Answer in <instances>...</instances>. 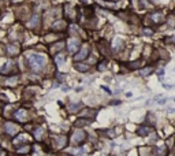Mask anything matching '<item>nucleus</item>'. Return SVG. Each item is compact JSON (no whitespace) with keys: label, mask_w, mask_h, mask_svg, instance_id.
<instances>
[{"label":"nucleus","mask_w":175,"mask_h":156,"mask_svg":"<svg viewBox=\"0 0 175 156\" xmlns=\"http://www.w3.org/2000/svg\"><path fill=\"white\" fill-rule=\"evenodd\" d=\"M26 59H27V63L32 67V70H34V71L42 70L44 66L47 65V62H48L47 56L44 53H39V52H27Z\"/></svg>","instance_id":"1"},{"label":"nucleus","mask_w":175,"mask_h":156,"mask_svg":"<svg viewBox=\"0 0 175 156\" xmlns=\"http://www.w3.org/2000/svg\"><path fill=\"white\" fill-rule=\"evenodd\" d=\"M89 138V133L85 129H79V127H74L71 131V136L68 137V143L71 144V146H81L85 145Z\"/></svg>","instance_id":"2"},{"label":"nucleus","mask_w":175,"mask_h":156,"mask_svg":"<svg viewBox=\"0 0 175 156\" xmlns=\"http://www.w3.org/2000/svg\"><path fill=\"white\" fill-rule=\"evenodd\" d=\"M92 53V47L89 42H82L81 48L78 49L77 53H74L73 59H74V62H85Z\"/></svg>","instance_id":"3"},{"label":"nucleus","mask_w":175,"mask_h":156,"mask_svg":"<svg viewBox=\"0 0 175 156\" xmlns=\"http://www.w3.org/2000/svg\"><path fill=\"white\" fill-rule=\"evenodd\" d=\"M145 65H146V60L144 58L131 59V60H129V62H126V63L120 62V66H123L127 71H138V70H141Z\"/></svg>","instance_id":"4"},{"label":"nucleus","mask_w":175,"mask_h":156,"mask_svg":"<svg viewBox=\"0 0 175 156\" xmlns=\"http://www.w3.org/2000/svg\"><path fill=\"white\" fill-rule=\"evenodd\" d=\"M96 48H97L99 53H100L103 58L110 59L112 55V51H111V44L107 40H100V41L96 42Z\"/></svg>","instance_id":"5"},{"label":"nucleus","mask_w":175,"mask_h":156,"mask_svg":"<svg viewBox=\"0 0 175 156\" xmlns=\"http://www.w3.org/2000/svg\"><path fill=\"white\" fill-rule=\"evenodd\" d=\"M152 133H155V127L144 123V122L142 123H139V125H137V127H136V134L138 137H142V138H148Z\"/></svg>","instance_id":"6"},{"label":"nucleus","mask_w":175,"mask_h":156,"mask_svg":"<svg viewBox=\"0 0 175 156\" xmlns=\"http://www.w3.org/2000/svg\"><path fill=\"white\" fill-rule=\"evenodd\" d=\"M81 45H82V41H81V39L79 37H70V39H67V42H66V47H67V51H68V53H77L78 52V49L81 48Z\"/></svg>","instance_id":"7"},{"label":"nucleus","mask_w":175,"mask_h":156,"mask_svg":"<svg viewBox=\"0 0 175 156\" xmlns=\"http://www.w3.org/2000/svg\"><path fill=\"white\" fill-rule=\"evenodd\" d=\"M99 114V110H96V108L93 107H84L79 112H78V117L81 118H86V119L92 120L93 122L94 119H96V117H97Z\"/></svg>","instance_id":"8"},{"label":"nucleus","mask_w":175,"mask_h":156,"mask_svg":"<svg viewBox=\"0 0 175 156\" xmlns=\"http://www.w3.org/2000/svg\"><path fill=\"white\" fill-rule=\"evenodd\" d=\"M123 48H125V40L120 39V37H115V39L112 40V44H111L112 55H118Z\"/></svg>","instance_id":"9"},{"label":"nucleus","mask_w":175,"mask_h":156,"mask_svg":"<svg viewBox=\"0 0 175 156\" xmlns=\"http://www.w3.org/2000/svg\"><path fill=\"white\" fill-rule=\"evenodd\" d=\"M149 18H151V22L156 26L165 22V15L163 11H153V13L149 14Z\"/></svg>","instance_id":"10"},{"label":"nucleus","mask_w":175,"mask_h":156,"mask_svg":"<svg viewBox=\"0 0 175 156\" xmlns=\"http://www.w3.org/2000/svg\"><path fill=\"white\" fill-rule=\"evenodd\" d=\"M53 143H55V146L58 149H65L68 144V136L67 134H58L53 138Z\"/></svg>","instance_id":"11"},{"label":"nucleus","mask_w":175,"mask_h":156,"mask_svg":"<svg viewBox=\"0 0 175 156\" xmlns=\"http://www.w3.org/2000/svg\"><path fill=\"white\" fill-rule=\"evenodd\" d=\"M90 63H88L86 60L85 62H74V70L78 73H81V74H88V73L90 71Z\"/></svg>","instance_id":"12"},{"label":"nucleus","mask_w":175,"mask_h":156,"mask_svg":"<svg viewBox=\"0 0 175 156\" xmlns=\"http://www.w3.org/2000/svg\"><path fill=\"white\" fill-rule=\"evenodd\" d=\"M94 66H96V71L97 73H105L108 70V66H110V59L107 58L99 59L97 62L94 63Z\"/></svg>","instance_id":"13"},{"label":"nucleus","mask_w":175,"mask_h":156,"mask_svg":"<svg viewBox=\"0 0 175 156\" xmlns=\"http://www.w3.org/2000/svg\"><path fill=\"white\" fill-rule=\"evenodd\" d=\"M155 71H156L155 65H145L141 70H138V74L141 75L142 78H148L149 75H152Z\"/></svg>","instance_id":"14"},{"label":"nucleus","mask_w":175,"mask_h":156,"mask_svg":"<svg viewBox=\"0 0 175 156\" xmlns=\"http://www.w3.org/2000/svg\"><path fill=\"white\" fill-rule=\"evenodd\" d=\"M84 107H85V104L82 101H70L68 103V111L71 114H78Z\"/></svg>","instance_id":"15"},{"label":"nucleus","mask_w":175,"mask_h":156,"mask_svg":"<svg viewBox=\"0 0 175 156\" xmlns=\"http://www.w3.org/2000/svg\"><path fill=\"white\" fill-rule=\"evenodd\" d=\"M93 123L92 120L86 119V118H81V117H78L77 119L74 120V127H79V129H85V127H89L90 125Z\"/></svg>","instance_id":"16"},{"label":"nucleus","mask_w":175,"mask_h":156,"mask_svg":"<svg viewBox=\"0 0 175 156\" xmlns=\"http://www.w3.org/2000/svg\"><path fill=\"white\" fill-rule=\"evenodd\" d=\"M67 153H70L71 156H82L85 152H86V148L85 145H81V146H71L66 151Z\"/></svg>","instance_id":"17"},{"label":"nucleus","mask_w":175,"mask_h":156,"mask_svg":"<svg viewBox=\"0 0 175 156\" xmlns=\"http://www.w3.org/2000/svg\"><path fill=\"white\" fill-rule=\"evenodd\" d=\"M53 60H55V65L58 66V67H62L66 63V55L63 52H59V53L55 55V59H53Z\"/></svg>","instance_id":"18"},{"label":"nucleus","mask_w":175,"mask_h":156,"mask_svg":"<svg viewBox=\"0 0 175 156\" xmlns=\"http://www.w3.org/2000/svg\"><path fill=\"white\" fill-rule=\"evenodd\" d=\"M18 130H19V127L16 126L15 123H11V122H7L6 123V131L8 134H15Z\"/></svg>","instance_id":"19"},{"label":"nucleus","mask_w":175,"mask_h":156,"mask_svg":"<svg viewBox=\"0 0 175 156\" xmlns=\"http://www.w3.org/2000/svg\"><path fill=\"white\" fill-rule=\"evenodd\" d=\"M65 13H66V16H67V18L74 19V18H75V13H77V11H75L74 7H71L70 4H67V6L65 7Z\"/></svg>","instance_id":"20"},{"label":"nucleus","mask_w":175,"mask_h":156,"mask_svg":"<svg viewBox=\"0 0 175 156\" xmlns=\"http://www.w3.org/2000/svg\"><path fill=\"white\" fill-rule=\"evenodd\" d=\"M165 25L168 26V27H171V29H174L175 27V14H170V15L165 16Z\"/></svg>","instance_id":"21"},{"label":"nucleus","mask_w":175,"mask_h":156,"mask_svg":"<svg viewBox=\"0 0 175 156\" xmlns=\"http://www.w3.org/2000/svg\"><path fill=\"white\" fill-rule=\"evenodd\" d=\"M15 118L18 120H21V122H25L26 119H27V112H26L25 110H19L15 112Z\"/></svg>","instance_id":"22"},{"label":"nucleus","mask_w":175,"mask_h":156,"mask_svg":"<svg viewBox=\"0 0 175 156\" xmlns=\"http://www.w3.org/2000/svg\"><path fill=\"white\" fill-rule=\"evenodd\" d=\"M66 26H67V23H66L65 21L59 19V21H56V22H53V25H52V29H55V30H62V29H65Z\"/></svg>","instance_id":"23"},{"label":"nucleus","mask_w":175,"mask_h":156,"mask_svg":"<svg viewBox=\"0 0 175 156\" xmlns=\"http://www.w3.org/2000/svg\"><path fill=\"white\" fill-rule=\"evenodd\" d=\"M65 45H66V44L63 41L56 42V44H53V47H52V52H53V53H59V52L63 49V47H65Z\"/></svg>","instance_id":"24"},{"label":"nucleus","mask_w":175,"mask_h":156,"mask_svg":"<svg viewBox=\"0 0 175 156\" xmlns=\"http://www.w3.org/2000/svg\"><path fill=\"white\" fill-rule=\"evenodd\" d=\"M141 33H142V36H146V37H151L155 34V30L152 29V27H148V26H145V27H142L141 29Z\"/></svg>","instance_id":"25"},{"label":"nucleus","mask_w":175,"mask_h":156,"mask_svg":"<svg viewBox=\"0 0 175 156\" xmlns=\"http://www.w3.org/2000/svg\"><path fill=\"white\" fill-rule=\"evenodd\" d=\"M42 134H44V127H37V129L34 130V138H36V140H41Z\"/></svg>","instance_id":"26"},{"label":"nucleus","mask_w":175,"mask_h":156,"mask_svg":"<svg viewBox=\"0 0 175 156\" xmlns=\"http://www.w3.org/2000/svg\"><path fill=\"white\" fill-rule=\"evenodd\" d=\"M153 100H155L157 104H160V105H164V104L167 103V100H168V99L164 97V96H156V97L153 99Z\"/></svg>","instance_id":"27"},{"label":"nucleus","mask_w":175,"mask_h":156,"mask_svg":"<svg viewBox=\"0 0 175 156\" xmlns=\"http://www.w3.org/2000/svg\"><path fill=\"white\" fill-rule=\"evenodd\" d=\"M39 22H40V16L39 15H34L32 18V21L29 22V26H30V27H34V26L39 25Z\"/></svg>","instance_id":"28"},{"label":"nucleus","mask_w":175,"mask_h":156,"mask_svg":"<svg viewBox=\"0 0 175 156\" xmlns=\"http://www.w3.org/2000/svg\"><path fill=\"white\" fill-rule=\"evenodd\" d=\"M25 140H29V136L27 134H21L19 137H16L15 140H14V144H19L21 141H25Z\"/></svg>","instance_id":"29"},{"label":"nucleus","mask_w":175,"mask_h":156,"mask_svg":"<svg viewBox=\"0 0 175 156\" xmlns=\"http://www.w3.org/2000/svg\"><path fill=\"white\" fill-rule=\"evenodd\" d=\"M100 89L101 91H104V93L105 94H110V96H112L113 94V92L111 91V88L110 86H107V85H100Z\"/></svg>","instance_id":"30"},{"label":"nucleus","mask_w":175,"mask_h":156,"mask_svg":"<svg viewBox=\"0 0 175 156\" xmlns=\"http://www.w3.org/2000/svg\"><path fill=\"white\" fill-rule=\"evenodd\" d=\"M108 105H113V107H116V105H122V101H120L119 99H115V100L108 101Z\"/></svg>","instance_id":"31"},{"label":"nucleus","mask_w":175,"mask_h":156,"mask_svg":"<svg viewBox=\"0 0 175 156\" xmlns=\"http://www.w3.org/2000/svg\"><path fill=\"white\" fill-rule=\"evenodd\" d=\"M139 6L142 7V8H149L151 3L148 1V0H139Z\"/></svg>","instance_id":"32"},{"label":"nucleus","mask_w":175,"mask_h":156,"mask_svg":"<svg viewBox=\"0 0 175 156\" xmlns=\"http://www.w3.org/2000/svg\"><path fill=\"white\" fill-rule=\"evenodd\" d=\"M19 51V48H18V45H10L8 47V52H10V53H16V52Z\"/></svg>","instance_id":"33"},{"label":"nucleus","mask_w":175,"mask_h":156,"mask_svg":"<svg viewBox=\"0 0 175 156\" xmlns=\"http://www.w3.org/2000/svg\"><path fill=\"white\" fill-rule=\"evenodd\" d=\"M155 73H156V75H157V77H159V78H162L163 75L165 74V70H164V67H160L159 70H156Z\"/></svg>","instance_id":"34"},{"label":"nucleus","mask_w":175,"mask_h":156,"mask_svg":"<svg viewBox=\"0 0 175 156\" xmlns=\"http://www.w3.org/2000/svg\"><path fill=\"white\" fill-rule=\"evenodd\" d=\"M16 82H18V78H16V77H13V78H10V79H8L6 84H7V85H16Z\"/></svg>","instance_id":"35"},{"label":"nucleus","mask_w":175,"mask_h":156,"mask_svg":"<svg viewBox=\"0 0 175 156\" xmlns=\"http://www.w3.org/2000/svg\"><path fill=\"white\" fill-rule=\"evenodd\" d=\"M11 66H13V62H8L6 66H4L3 68H1V71H8V70H10V67H11Z\"/></svg>","instance_id":"36"},{"label":"nucleus","mask_w":175,"mask_h":156,"mask_svg":"<svg viewBox=\"0 0 175 156\" xmlns=\"http://www.w3.org/2000/svg\"><path fill=\"white\" fill-rule=\"evenodd\" d=\"M70 89H71V88H70V85H65V84L62 85V91L63 92H68Z\"/></svg>","instance_id":"37"},{"label":"nucleus","mask_w":175,"mask_h":156,"mask_svg":"<svg viewBox=\"0 0 175 156\" xmlns=\"http://www.w3.org/2000/svg\"><path fill=\"white\" fill-rule=\"evenodd\" d=\"M27 151H29V146L26 145V146H23V148H21V149H18V152L22 153V152H27Z\"/></svg>","instance_id":"38"},{"label":"nucleus","mask_w":175,"mask_h":156,"mask_svg":"<svg viewBox=\"0 0 175 156\" xmlns=\"http://www.w3.org/2000/svg\"><path fill=\"white\" fill-rule=\"evenodd\" d=\"M148 1H149L151 4H157L160 1V0H148Z\"/></svg>","instance_id":"39"},{"label":"nucleus","mask_w":175,"mask_h":156,"mask_svg":"<svg viewBox=\"0 0 175 156\" xmlns=\"http://www.w3.org/2000/svg\"><path fill=\"white\" fill-rule=\"evenodd\" d=\"M126 97H131V92H126Z\"/></svg>","instance_id":"40"},{"label":"nucleus","mask_w":175,"mask_h":156,"mask_svg":"<svg viewBox=\"0 0 175 156\" xmlns=\"http://www.w3.org/2000/svg\"><path fill=\"white\" fill-rule=\"evenodd\" d=\"M171 152H172V151H171ZM174 153H175V146H174Z\"/></svg>","instance_id":"41"},{"label":"nucleus","mask_w":175,"mask_h":156,"mask_svg":"<svg viewBox=\"0 0 175 156\" xmlns=\"http://www.w3.org/2000/svg\"><path fill=\"white\" fill-rule=\"evenodd\" d=\"M174 71H175V67H174Z\"/></svg>","instance_id":"42"},{"label":"nucleus","mask_w":175,"mask_h":156,"mask_svg":"<svg viewBox=\"0 0 175 156\" xmlns=\"http://www.w3.org/2000/svg\"><path fill=\"white\" fill-rule=\"evenodd\" d=\"M174 101H175V97H174Z\"/></svg>","instance_id":"43"},{"label":"nucleus","mask_w":175,"mask_h":156,"mask_svg":"<svg viewBox=\"0 0 175 156\" xmlns=\"http://www.w3.org/2000/svg\"><path fill=\"white\" fill-rule=\"evenodd\" d=\"M0 53H1V51H0Z\"/></svg>","instance_id":"44"},{"label":"nucleus","mask_w":175,"mask_h":156,"mask_svg":"<svg viewBox=\"0 0 175 156\" xmlns=\"http://www.w3.org/2000/svg\"><path fill=\"white\" fill-rule=\"evenodd\" d=\"M68 156H71V155H68Z\"/></svg>","instance_id":"45"},{"label":"nucleus","mask_w":175,"mask_h":156,"mask_svg":"<svg viewBox=\"0 0 175 156\" xmlns=\"http://www.w3.org/2000/svg\"><path fill=\"white\" fill-rule=\"evenodd\" d=\"M174 126H175V125H174ZM174 136H175V134H174Z\"/></svg>","instance_id":"46"}]
</instances>
